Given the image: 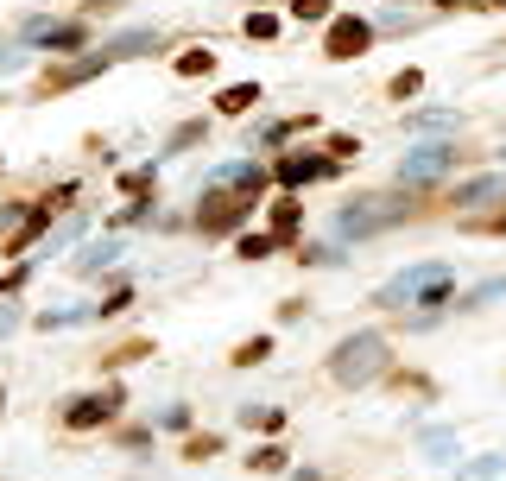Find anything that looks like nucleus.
I'll return each mask as SVG.
<instances>
[{
  "instance_id": "c756f323",
  "label": "nucleus",
  "mask_w": 506,
  "mask_h": 481,
  "mask_svg": "<svg viewBox=\"0 0 506 481\" xmlns=\"http://www.w3.org/2000/svg\"><path fill=\"white\" fill-rule=\"evenodd\" d=\"M121 190H126V197H146V190H152V165H139V171H126V178H121Z\"/></svg>"
},
{
  "instance_id": "f704fd0d",
  "label": "nucleus",
  "mask_w": 506,
  "mask_h": 481,
  "mask_svg": "<svg viewBox=\"0 0 506 481\" xmlns=\"http://www.w3.org/2000/svg\"><path fill=\"white\" fill-rule=\"evenodd\" d=\"M411 127H424V133H443V127H450V115H411Z\"/></svg>"
},
{
  "instance_id": "2f4dec72",
  "label": "nucleus",
  "mask_w": 506,
  "mask_h": 481,
  "mask_svg": "<svg viewBox=\"0 0 506 481\" xmlns=\"http://www.w3.org/2000/svg\"><path fill=\"white\" fill-rule=\"evenodd\" d=\"M424 450H430V456H450L456 437H450V431H424Z\"/></svg>"
},
{
  "instance_id": "4c0bfd02",
  "label": "nucleus",
  "mask_w": 506,
  "mask_h": 481,
  "mask_svg": "<svg viewBox=\"0 0 506 481\" xmlns=\"http://www.w3.org/2000/svg\"><path fill=\"white\" fill-rule=\"evenodd\" d=\"M13 285H19V272H13V279H0V292H13Z\"/></svg>"
},
{
  "instance_id": "72a5a7b5",
  "label": "nucleus",
  "mask_w": 506,
  "mask_h": 481,
  "mask_svg": "<svg viewBox=\"0 0 506 481\" xmlns=\"http://www.w3.org/2000/svg\"><path fill=\"white\" fill-rule=\"evenodd\" d=\"M329 152H336V159H355V152H361V139H349V133H336V139H329Z\"/></svg>"
},
{
  "instance_id": "f257e3e1",
  "label": "nucleus",
  "mask_w": 506,
  "mask_h": 481,
  "mask_svg": "<svg viewBox=\"0 0 506 481\" xmlns=\"http://www.w3.org/2000/svg\"><path fill=\"white\" fill-rule=\"evenodd\" d=\"M456 292V266H443V260H424V266H405L399 279H386L374 292L380 311H392V317H405V311H418V323L430 317V311H443V298Z\"/></svg>"
},
{
  "instance_id": "39448f33",
  "label": "nucleus",
  "mask_w": 506,
  "mask_h": 481,
  "mask_svg": "<svg viewBox=\"0 0 506 481\" xmlns=\"http://www.w3.org/2000/svg\"><path fill=\"white\" fill-rule=\"evenodd\" d=\"M368 45H374V26H368L361 13H336L329 32H323V57H329V64H355Z\"/></svg>"
},
{
  "instance_id": "9d476101",
  "label": "nucleus",
  "mask_w": 506,
  "mask_h": 481,
  "mask_svg": "<svg viewBox=\"0 0 506 481\" xmlns=\"http://www.w3.org/2000/svg\"><path fill=\"white\" fill-rule=\"evenodd\" d=\"M115 412H121V386H102V393L70 399V405H64V425H70V431H96V425H108Z\"/></svg>"
},
{
  "instance_id": "473e14b6",
  "label": "nucleus",
  "mask_w": 506,
  "mask_h": 481,
  "mask_svg": "<svg viewBox=\"0 0 506 481\" xmlns=\"http://www.w3.org/2000/svg\"><path fill=\"white\" fill-rule=\"evenodd\" d=\"M146 355V343H126V349H115V355H102V367H126V361Z\"/></svg>"
},
{
  "instance_id": "0eeeda50",
  "label": "nucleus",
  "mask_w": 506,
  "mask_h": 481,
  "mask_svg": "<svg viewBox=\"0 0 506 481\" xmlns=\"http://www.w3.org/2000/svg\"><path fill=\"white\" fill-rule=\"evenodd\" d=\"M456 165V146L450 139H424V146H411L405 152V190H424L430 178H443Z\"/></svg>"
},
{
  "instance_id": "5701e85b",
  "label": "nucleus",
  "mask_w": 506,
  "mask_h": 481,
  "mask_svg": "<svg viewBox=\"0 0 506 481\" xmlns=\"http://www.w3.org/2000/svg\"><path fill=\"white\" fill-rule=\"evenodd\" d=\"M266 355H272V336H253V343H241L228 361H235V367H253V361H266Z\"/></svg>"
},
{
  "instance_id": "f3484780",
  "label": "nucleus",
  "mask_w": 506,
  "mask_h": 481,
  "mask_svg": "<svg viewBox=\"0 0 506 481\" xmlns=\"http://www.w3.org/2000/svg\"><path fill=\"white\" fill-rule=\"evenodd\" d=\"M171 70H177V77H209V70H216V51H209V45H190V51H177Z\"/></svg>"
},
{
  "instance_id": "7c9ffc66",
  "label": "nucleus",
  "mask_w": 506,
  "mask_h": 481,
  "mask_svg": "<svg viewBox=\"0 0 506 481\" xmlns=\"http://www.w3.org/2000/svg\"><path fill=\"white\" fill-rule=\"evenodd\" d=\"M469 229H475V235H506V210H494V216H475Z\"/></svg>"
},
{
  "instance_id": "c85d7f7f",
  "label": "nucleus",
  "mask_w": 506,
  "mask_h": 481,
  "mask_svg": "<svg viewBox=\"0 0 506 481\" xmlns=\"http://www.w3.org/2000/svg\"><path fill=\"white\" fill-rule=\"evenodd\" d=\"M241 32H248V38H272V32H278V19H272V13H248V19H241Z\"/></svg>"
},
{
  "instance_id": "b1692460",
  "label": "nucleus",
  "mask_w": 506,
  "mask_h": 481,
  "mask_svg": "<svg viewBox=\"0 0 506 481\" xmlns=\"http://www.w3.org/2000/svg\"><path fill=\"white\" fill-rule=\"evenodd\" d=\"M506 469V456H475V463H462V476L469 481H494Z\"/></svg>"
},
{
  "instance_id": "393cba45",
  "label": "nucleus",
  "mask_w": 506,
  "mask_h": 481,
  "mask_svg": "<svg viewBox=\"0 0 506 481\" xmlns=\"http://www.w3.org/2000/svg\"><path fill=\"white\" fill-rule=\"evenodd\" d=\"M272 247H285L278 235H241V260H266Z\"/></svg>"
},
{
  "instance_id": "cd10ccee",
  "label": "nucleus",
  "mask_w": 506,
  "mask_h": 481,
  "mask_svg": "<svg viewBox=\"0 0 506 481\" xmlns=\"http://www.w3.org/2000/svg\"><path fill=\"white\" fill-rule=\"evenodd\" d=\"M329 6H336V0H291V13H298L304 26H317V19H329Z\"/></svg>"
},
{
  "instance_id": "c9c22d12",
  "label": "nucleus",
  "mask_w": 506,
  "mask_h": 481,
  "mask_svg": "<svg viewBox=\"0 0 506 481\" xmlns=\"http://www.w3.org/2000/svg\"><path fill=\"white\" fill-rule=\"evenodd\" d=\"M13 323H19V317H13V311H0V336H6V330H13Z\"/></svg>"
},
{
  "instance_id": "2eb2a0df",
  "label": "nucleus",
  "mask_w": 506,
  "mask_h": 481,
  "mask_svg": "<svg viewBox=\"0 0 506 481\" xmlns=\"http://www.w3.org/2000/svg\"><path fill=\"white\" fill-rule=\"evenodd\" d=\"M298 229H304V203H298V197H278V203H272V235L298 240Z\"/></svg>"
},
{
  "instance_id": "ea45409f",
  "label": "nucleus",
  "mask_w": 506,
  "mask_h": 481,
  "mask_svg": "<svg viewBox=\"0 0 506 481\" xmlns=\"http://www.w3.org/2000/svg\"><path fill=\"white\" fill-rule=\"evenodd\" d=\"M0 405H6V399H0Z\"/></svg>"
},
{
  "instance_id": "423d86ee",
  "label": "nucleus",
  "mask_w": 506,
  "mask_h": 481,
  "mask_svg": "<svg viewBox=\"0 0 506 481\" xmlns=\"http://www.w3.org/2000/svg\"><path fill=\"white\" fill-rule=\"evenodd\" d=\"M70 197H76V190H70V184H57V190H51L45 203H32V216H19V222L6 229V253H25L32 240L45 235V229H51V216H57V210H64Z\"/></svg>"
},
{
  "instance_id": "412c9836",
  "label": "nucleus",
  "mask_w": 506,
  "mask_h": 481,
  "mask_svg": "<svg viewBox=\"0 0 506 481\" xmlns=\"http://www.w3.org/2000/svg\"><path fill=\"white\" fill-rule=\"evenodd\" d=\"M241 418H248L253 431H266V437H272V431H285V412H278V405H248Z\"/></svg>"
},
{
  "instance_id": "f03ea898",
  "label": "nucleus",
  "mask_w": 506,
  "mask_h": 481,
  "mask_svg": "<svg viewBox=\"0 0 506 481\" xmlns=\"http://www.w3.org/2000/svg\"><path fill=\"white\" fill-rule=\"evenodd\" d=\"M386 336L380 330H361V336H342L336 349H329V380L336 386H368V380H380L386 374Z\"/></svg>"
},
{
  "instance_id": "ddd939ff",
  "label": "nucleus",
  "mask_w": 506,
  "mask_h": 481,
  "mask_svg": "<svg viewBox=\"0 0 506 481\" xmlns=\"http://www.w3.org/2000/svg\"><path fill=\"white\" fill-rule=\"evenodd\" d=\"M266 178H272V171H266V165H216V171H209V178H203V190H266Z\"/></svg>"
},
{
  "instance_id": "1a4fd4ad",
  "label": "nucleus",
  "mask_w": 506,
  "mask_h": 481,
  "mask_svg": "<svg viewBox=\"0 0 506 481\" xmlns=\"http://www.w3.org/2000/svg\"><path fill=\"white\" fill-rule=\"evenodd\" d=\"M108 70V57L102 51H83V57H70V64H51L45 77H38V96H64V89H76V83H89V77H102Z\"/></svg>"
},
{
  "instance_id": "dca6fc26",
  "label": "nucleus",
  "mask_w": 506,
  "mask_h": 481,
  "mask_svg": "<svg viewBox=\"0 0 506 481\" xmlns=\"http://www.w3.org/2000/svg\"><path fill=\"white\" fill-rule=\"evenodd\" d=\"M216 108H222V115H248V108H259V83H228V89L216 96Z\"/></svg>"
},
{
  "instance_id": "6e6552de",
  "label": "nucleus",
  "mask_w": 506,
  "mask_h": 481,
  "mask_svg": "<svg viewBox=\"0 0 506 481\" xmlns=\"http://www.w3.org/2000/svg\"><path fill=\"white\" fill-rule=\"evenodd\" d=\"M336 152H285L278 165H272V178L285 184V190H298V184H317V178H336Z\"/></svg>"
},
{
  "instance_id": "58836bf2",
  "label": "nucleus",
  "mask_w": 506,
  "mask_h": 481,
  "mask_svg": "<svg viewBox=\"0 0 506 481\" xmlns=\"http://www.w3.org/2000/svg\"><path fill=\"white\" fill-rule=\"evenodd\" d=\"M83 6H115V0H83Z\"/></svg>"
},
{
  "instance_id": "9b49d317",
  "label": "nucleus",
  "mask_w": 506,
  "mask_h": 481,
  "mask_svg": "<svg viewBox=\"0 0 506 481\" xmlns=\"http://www.w3.org/2000/svg\"><path fill=\"white\" fill-rule=\"evenodd\" d=\"M25 38H38L51 51H83L89 45V26L83 19H25Z\"/></svg>"
},
{
  "instance_id": "4be33fe9",
  "label": "nucleus",
  "mask_w": 506,
  "mask_h": 481,
  "mask_svg": "<svg viewBox=\"0 0 506 481\" xmlns=\"http://www.w3.org/2000/svg\"><path fill=\"white\" fill-rule=\"evenodd\" d=\"M418 89H424V70H399V77L386 83V96H392V102H411Z\"/></svg>"
},
{
  "instance_id": "bb28decb",
  "label": "nucleus",
  "mask_w": 506,
  "mask_h": 481,
  "mask_svg": "<svg viewBox=\"0 0 506 481\" xmlns=\"http://www.w3.org/2000/svg\"><path fill=\"white\" fill-rule=\"evenodd\" d=\"M216 450H222V437H209V431H203V437H190V444H184V463H203V456H216Z\"/></svg>"
},
{
  "instance_id": "a878e982",
  "label": "nucleus",
  "mask_w": 506,
  "mask_h": 481,
  "mask_svg": "<svg viewBox=\"0 0 506 481\" xmlns=\"http://www.w3.org/2000/svg\"><path fill=\"white\" fill-rule=\"evenodd\" d=\"M190 146H203V120H184V127L171 133V152H190Z\"/></svg>"
},
{
  "instance_id": "20e7f679",
  "label": "nucleus",
  "mask_w": 506,
  "mask_h": 481,
  "mask_svg": "<svg viewBox=\"0 0 506 481\" xmlns=\"http://www.w3.org/2000/svg\"><path fill=\"white\" fill-rule=\"evenodd\" d=\"M253 203H259V190H203L197 197V229L203 235H235L253 216Z\"/></svg>"
},
{
  "instance_id": "4468645a",
  "label": "nucleus",
  "mask_w": 506,
  "mask_h": 481,
  "mask_svg": "<svg viewBox=\"0 0 506 481\" xmlns=\"http://www.w3.org/2000/svg\"><path fill=\"white\" fill-rule=\"evenodd\" d=\"M469 203H506V178H469L443 197V210H469Z\"/></svg>"
},
{
  "instance_id": "7ed1b4c3",
  "label": "nucleus",
  "mask_w": 506,
  "mask_h": 481,
  "mask_svg": "<svg viewBox=\"0 0 506 481\" xmlns=\"http://www.w3.org/2000/svg\"><path fill=\"white\" fill-rule=\"evenodd\" d=\"M405 216H418V190H399V197H361V203H342L336 235H342V240H368V235H380V229H392V222H405Z\"/></svg>"
},
{
  "instance_id": "aec40b11",
  "label": "nucleus",
  "mask_w": 506,
  "mask_h": 481,
  "mask_svg": "<svg viewBox=\"0 0 506 481\" xmlns=\"http://www.w3.org/2000/svg\"><path fill=\"white\" fill-rule=\"evenodd\" d=\"M285 463H291V456H285V450H278V444H266V450H253V476H285Z\"/></svg>"
},
{
  "instance_id": "f8f14e48",
  "label": "nucleus",
  "mask_w": 506,
  "mask_h": 481,
  "mask_svg": "<svg viewBox=\"0 0 506 481\" xmlns=\"http://www.w3.org/2000/svg\"><path fill=\"white\" fill-rule=\"evenodd\" d=\"M146 51H165V32H158V26H139V32H115V38H102V57H108V64H121V57H146Z\"/></svg>"
},
{
  "instance_id": "a211bd4d",
  "label": "nucleus",
  "mask_w": 506,
  "mask_h": 481,
  "mask_svg": "<svg viewBox=\"0 0 506 481\" xmlns=\"http://www.w3.org/2000/svg\"><path fill=\"white\" fill-rule=\"evenodd\" d=\"M115 253H121V247H115V240H89V247H83V253H76V272H102V266H108V260H115Z\"/></svg>"
},
{
  "instance_id": "6ab92c4d",
  "label": "nucleus",
  "mask_w": 506,
  "mask_h": 481,
  "mask_svg": "<svg viewBox=\"0 0 506 481\" xmlns=\"http://www.w3.org/2000/svg\"><path fill=\"white\" fill-rule=\"evenodd\" d=\"M310 127H317V115H298V120H272V127H266L259 139H266V146H285L291 133H310Z\"/></svg>"
},
{
  "instance_id": "e433bc0d",
  "label": "nucleus",
  "mask_w": 506,
  "mask_h": 481,
  "mask_svg": "<svg viewBox=\"0 0 506 481\" xmlns=\"http://www.w3.org/2000/svg\"><path fill=\"white\" fill-rule=\"evenodd\" d=\"M437 6H481V0H437Z\"/></svg>"
}]
</instances>
